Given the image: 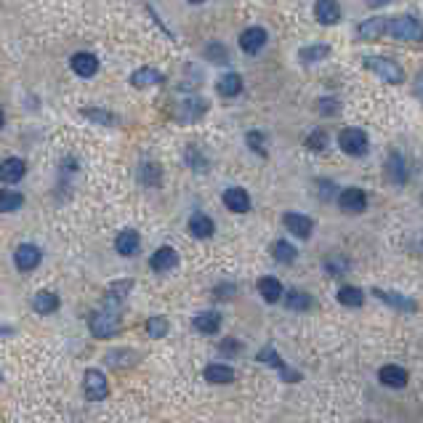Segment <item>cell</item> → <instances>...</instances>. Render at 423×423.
I'll use <instances>...</instances> for the list:
<instances>
[{
  "label": "cell",
  "mask_w": 423,
  "mask_h": 423,
  "mask_svg": "<svg viewBox=\"0 0 423 423\" xmlns=\"http://www.w3.org/2000/svg\"><path fill=\"white\" fill-rule=\"evenodd\" d=\"M88 331H91L93 338H102V341L115 338L120 333V312L102 306L99 312H93L88 317Z\"/></svg>",
  "instance_id": "6da1fadb"
},
{
  "label": "cell",
  "mask_w": 423,
  "mask_h": 423,
  "mask_svg": "<svg viewBox=\"0 0 423 423\" xmlns=\"http://www.w3.org/2000/svg\"><path fill=\"white\" fill-rule=\"evenodd\" d=\"M365 67H368L370 72H375L384 83H391V85H397V83L405 80V72H402V67H399L394 59H386V56H368V59H365Z\"/></svg>",
  "instance_id": "7a4b0ae2"
},
{
  "label": "cell",
  "mask_w": 423,
  "mask_h": 423,
  "mask_svg": "<svg viewBox=\"0 0 423 423\" xmlns=\"http://www.w3.org/2000/svg\"><path fill=\"white\" fill-rule=\"evenodd\" d=\"M389 35L397 40H423V25L415 16H391Z\"/></svg>",
  "instance_id": "3957f363"
},
{
  "label": "cell",
  "mask_w": 423,
  "mask_h": 423,
  "mask_svg": "<svg viewBox=\"0 0 423 423\" xmlns=\"http://www.w3.org/2000/svg\"><path fill=\"white\" fill-rule=\"evenodd\" d=\"M338 146L352 158H362L370 149V139H368V133L362 128H344L341 136H338Z\"/></svg>",
  "instance_id": "277c9868"
},
{
  "label": "cell",
  "mask_w": 423,
  "mask_h": 423,
  "mask_svg": "<svg viewBox=\"0 0 423 423\" xmlns=\"http://www.w3.org/2000/svg\"><path fill=\"white\" fill-rule=\"evenodd\" d=\"M83 394L88 402H102L106 399L109 394V381H106V375L99 368H91V370H85L83 375Z\"/></svg>",
  "instance_id": "5b68a950"
},
{
  "label": "cell",
  "mask_w": 423,
  "mask_h": 423,
  "mask_svg": "<svg viewBox=\"0 0 423 423\" xmlns=\"http://www.w3.org/2000/svg\"><path fill=\"white\" fill-rule=\"evenodd\" d=\"M258 362H264V365H269V368L279 370V373H282V381H288V384H293V381H301V373L291 370V368L285 365V359L277 354V349H275V346H264V349L258 352Z\"/></svg>",
  "instance_id": "8992f818"
},
{
  "label": "cell",
  "mask_w": 423,
  "mask_h": 423,
  "mask_svg": "<svg viewBox=\"0 0 423 423\" xmlns=\"http://www.w3.org/2000/svg\"><path fill=\"white\" fill-rule=\"evenodd\" d=\"M40 261H43V251H40L38 245H32V242H25V245H19L16 253H13V264L19 272H32V269H38Z\"/></svg>",
  "instance_id": "52a82bcc"
},
{
  "label": "cell",
  "mask_w": 423,
  "mask_h": 423,
  "mask_svg": "<svg viewBox=\"0 0 423 423\" xmlns=\"http://www.w3.org/2000/svg\"><path fill=\"white\" fill-rule=\"evenodd\" d=\"M282 224H285V229L291 232L293 237H298V240H309L312 237V229H314V221H312L306 213H296V211L285 213Z\"/></svg>",
  "instance_id": "ba28073f"
},
{
  "label": "cell",
  "mask_w": 423,
  "mask_h": 423,
  "mask_svg": "<svg viewBox=\"0 0 423 423\" xmlns=\"http://www.w3.org/2000/svg\"><path fill=\"white\" fill-rule=\"evenodd\" d=\"M338 208L346 213H362L368 208V195L359 186H346L338 195Z\"/></svg>",
  "instance_id": "9c48e42d"
},
{
  "label": "cell",
  "mask_w": 423,
  "mask_h": 423,
  "mask_svg": "<svg viewBox=\"0 0 423 423\" xmlns=\"http://www.w3.org/2000/svg\"><path fill=\"white\" fill-rule=\"evenodd\" d=\"M173 266H179V253H176V248H171V245L158 248V251L152 253V258H149V269L158 272V275L171 272Z\"/></svg>",
  "instance_id": "30bf717a"
},
{
  "label": "cell",
  "mask_w": 423,
  "mask_h": 423,
  "mask_svg": "<svg viewBox=\"0 0 423 423\" xmlns=\"http://www.w3.org/2000/svg\"><path fill=\"white\" fill-rule=\"evenodd\" d=\"M27 173V162L22 158H6L0 162V181L3 184H19Z\"/></svg>",
  "instance_id": "8fae6325"
},
{
  "label": "cell",
  "mask_w": 423,
  "mask_h": 423,
  "mask_svg": "<svg viewBox=\"0 0 423 423\" xmlns=\"http://www.w3.org/2000/svg\"><path fill=\"white\" fill-rule=\"evenodd\" d=\"M139 248H141V237H139L136 229H123V232H118V237H115V251H118L123 258L136 256Z\"/></svg>",
  "instance_id": "7c38bea8"
},
{
  "label": "cell",
  "mask_w": 423,
  "mask_h": 423,
  "mask_svg": "<svg viewBox=\"0 0 423 423\" xmlns=\"http://www.w3.org/2000/svg\"><path fill=\"white\" fill-rule=\"evenodd\" d=\"M208 112V102L202 99H184L181 104L176 106V120L179 123H192V120H200Z\"/></svg>",
  "instance_id": "4fadbf2b"
},
{
  "label": "cell",
  "mask_w": 423,
  "mask_h": 423,
  "mask_svg": "<svg viewBox=\"0 0 423 423\" xmlns=\"http://www.w3.org/2000/svg\"><path fill=\"white\" fill-rule=\"evenodd\" d=\"M221 200H224V205L232 213H248L251 211V195H248L242 186H229Z\"/></svg>",
  "instance_id": "5bb4252c"
},
{
  "label": "cell",
  "mask_w": 423,
  "mask_h": 423,
  "mask_svg": "<svg viewBox=\"0 0 423 423\" xmlns=\"http://www.w3.org/2000/svg\"><path fill=\"white\" fill-rule=\"evenodd\" d=\"M378 381L389 389H405L408 381H410V375L405 368H399V365H384L381 370H378Z\"/></svg>",
  "instance_id": "9a60e30c"
},
{
  "label": "cell",
  "mask_w": 423,
  "mask_h": 423,
  "mask_svg": "<svg viewBox=\"0 0 423 423\" xmlns=\"http://www.w3.org/2000/svg\"><path fill=\"white\" fill-rule=\"evenodd\" d=\"M69 64H72V72L80 75V78H93V75L99 72V59L88 51L75 53V56L69 59Z\"/></svg>",
  "instance_id": "2e32d148"
},
{
  "label": "cell",
  "mask_w": 423,
  "mask_h": 423,
  "mask_svg": "<svg viewBox=\"0 0 423 423\" xmlns=\"http://www.w3.org/2000/svg\"><path fill=\"white\" fill-rule=\"evenodd\" d=\"M189 235L195 240H211L213 235H216V224H213L211 216L192 213V219H189Z\"/></svg>",
  "instance_id": "e0dca14e"
},
{
  "label": "cell",
  "mask_w": 423,
  "mask_h": 423,
  "mask_svg": "<svg viewBox=\"0 0 423 423\" xmlns=\"http://www.w3.org/2000/svg\"><path fill=\"white\" fill-rule=\"evenodd\" d=\"M192 325H195V331L202 333V335H213V333L221 331V314L216 312V309H208V312H200L195 314L192 319Z\"/></svg>",
  "instance_id": "ac0fdd59"
},
{
  "label": "cell",
  "mask_w": 423,
  "mask_h": 423,
  "mask_svg": "<svg viewBox=\"0 0 423 423\" xmlns=\"http://www.w3.org/2000/svg\"><path fill=\"white\" fill-rule=\"evenodd\" d=\"M266 46V32L261 27H248L242 35H240V48L245 53H258Z\"/></svg>",
  "instance_id": "d6986e66"
},
{
  "label": "cell",
  "mask_w": 423,
  "mask_h": 423,
  "mask_svg": "<svg viewBox=\"0 0 423 423\" xmlns=\"http://www.w3.org/2000/svg\"><path fill=\"white\" fill-rule=\"evenodd\" d=\"M357 35L362 40H381L384 35H389V19H381V16H375V19H368V22H362L357 27Z\"/></svg>",
  "instance_id": "ffe728a7"
},
{
  "label": "cell",
  "mask_w": 423,
  "mask_h": 423,
  "mask_svg": "<svg viewBox=\"0 0 423 423\" xmlns=\"http://www.w3.org/2000/svg\"><path fill=\"white\" fill-rule=\"evenodd\" d=\"M202 378L213 386H226V384H232V381H235V370H232L229 365L213 362V365H208V368L202 370Z\"/></svg>",
  "instance_id": "44dd1931"
},
{
  "label": "cell",
  "mask_w": 423,
  "mask_h": 423,
  "mask_svg": "<svg viewBox=\"0 0 423 423\" xmlns=\"http://www.w3.org/2000/svg\"><path fill=\"white\" fill-rule=\"evenodd\" d=\"M314 16L322 25H335L341 19V6L338 0H317L314 3Z\"/></svg>",
  "instance_id": "7402d4cb"
},
{
  "label": "cell",
  "mask_w": 423,
  "mask_h": 423,
  "mask_svg": "<svg viewBox=\"0 0 423 423\" xmlns=\"http://www.w3.org/2000/svg\"><path fill=\"white\" fill-rule=\"evenodd\" d=\"M104 365H109V368H133V365H139V352H133V349H112L104 357Z\"/></svg>",
  "instance_id": "603a6c76"
},
{
  "label": "cell",
  "mask_w": 423,
  "mask_h": 423,
  "mask_svg": "<svg viewBox=\"0 0 423 423\" xmlns=\"http://www.w3.org/2000/svg\"><path fill=\"white\" fill-rule=\"evenodd\" d=\"M375 298H381L384 304H389L391 309H399V312H412L415 309V301L408 298V296H402V293H391V291H381V288H375Z\"/></svg>",
  "instance_id": "cb8c5ba5"
},
{
  "label": "cell",
  "mask_w": 423,
  "mask_h": 423,
  "mask_svg": "<svg viewBox=\"0 0 423 423\" xmlns=\"http://www.w3.org/2000/svg\"><path fill=\"white\" fill-rule=\"evenodd\" d=\"M386 173H389V179L394 181V184H405L408 181V162L405 158L399 155V152H391L389 160H386Z\"/></svg>",
  "instance_id": "d4e9b609"
},
{
  "label": "cell",
  "mask_w": 423,
  "mask_h": 423,
  "mask_svg": "<svg viewBox=\"0 0 423 423\" xmlns=\"http://www.w3.org/2000/svg\"><path fill=\"white\" fill-rule=\"evenodd\" d=\"M133 288L131 279H123V282H115L109 291H106L104 296V306L106 309H115V312H120V304L125 301V296H128V291Z\"/></svg>",
  "instance_id": "484cf974"
},
{
  "label": "cell",
  "mask_w": 423,
  "mask_h": 423,
  "mask_svg": "<svg viewBox=\"0 0 423 423\" xmlns=\"http://www.w3.org/2000/svg\"><path fill=\"white\" fill-rule=\"evenodd\" d=\"M59 304H62L59 296L51 291H40L32 296V309H35L38 314H53V312L59 309Z\"/></svg>",
  "instance_id": "4316f807"
},
{
  "label": "cell",
  "mask_w": 423,
  "mask_h": 423,
  "mask_svg": "<svg viewBox=\"0 0 423 423\" xmlns=\"http://www.w3.org/2000/svg\"><path fill=\"white\" fill-rule=\"evenodd\" d=\"M258 293H261V298H264L266 304H277L279 298H282V285H279L277 277L266 275V277L258 279Z\"/></svg>",
  "instance_id": "83f0119b"
},
{
  "label": "cell",
  "mask_w": 423,
  "mask_h": 423,
  "mask_svg": "<svg viewBox=\"0 0 423 423\" xmlns=\"http://www.w3.org/2000/svg\"><path fill=\"white\" fill-rule=\"evenodd\" d=\"M216 91L221 93V96H226V99L240 96V93H242V78H240L237 72H226V75H221L219 83H216Z\"/></svg>",
  "instance_id": "f1b7e54d"
},
{
  "label": "cell",
  "mask_w": 423,
  "mask_h": 423,
  "mask_svg": "<svg viewBox=\"0 0 423 423\" xmlns=\"http://www.w3.org/2000/svg\"><path fill=\"white\" fill-rule=\"evenodd\" d=\"M162 72H158V69H152V67H141V69H136L131 75V83L136 85V88H149V85H158V83H162Z\"/></svg>",
  "instance_id": "f546056e"
},
{
  "label": "cell",
  "mask_w": 423,
  "mask_h": 423,
  "mask_svg": "<svg viewBox=\"0 0 423 423\" xmlns=\"http://www.w3.org/2000/svg\"><path fill=\"white\" fill-rule=\"evenodd\" d=\"M285 306L291 312H309L314 306V298L306 291H288L285 293Z\"/></svg>",
  "instance_id": "4dcf8cb0"
},
{
  "label": "cell",
  "mask_w": 423,
  "mask_h": 423,
  "mask_svg": "<svg viewBox=\"0 0 423 423\" xmlns=\"http://www.w3.org/2000/svg\"><path fill=\"white\" fill-rule=\"evenodd\" d=\"M139 181L144 186H160L162 184V168H160L158 162H141V168H139Z\"/></svg>",
  "instance_id": "1f68e13d"
},
{
  "label": "cell",
  "mask_w": 423,
  "mask_h": 423,
  "mask_svg": "<svg viewBox=\"0 0 423 423\" xmlns=\"http://www.w3.org/2000/svg\"><path fill=\"white\" fill-rule=\"evenodd\" d=\"M272 256L277 258L279 264H293V261H296V256H298V251L293 248L288 240H277V242L272 245Z\"/></svg>",
  "instance_id": "d6a6232c"
},
{
  "label": "cell",
  "mask_w": 423,
  "mask_h": 423,
  "mask_svg": "<svg viewBox=\"0 0 423 423\" xmlns=\"http://www.w3.org/2000/svg\"><path fill=\"white\" fill-rule=\"evenodd\" d=\"M335 298H338V304H344V306H362L365 304V293L359 291V288H354V285H344Z\"/></svg>",
  "instance_id": "836d02e7"
},
{
  "label": "cell",
  "mask_w": 423,
  "mask_h": 423,
  "mask_svg": "<svg viewBox=\"0 0 423 423\" xmlns=\"http://www.w3.org/2000/svg\"><path fill=\"white\" fill-rule=\"evenodd\" d=\"M22 202H25V197H22L19 192H13V189H0V213L19 211Z\"/></svg>",
  "instance_id": "e575fe53"
},
{
  "label": "cell",
  "mask_w": 423,
  "mask_h": 423,
  "mask_svg": "<svg viewBox=\"0 0 423 423\" xmlns=\"http://www.w3.org/2000/svg\"><path fill=\"white\" fill-rule=\"evenodd\" d=\"M331 56V48L328 46H306L298 51V59L304 62V64H314V62H322V59H328Z\"/></svg>",
  "instance_id": "d590c367"
},
{
  "label": "cell",
  "mask_w": 423,
  "mask_h": 423,
  "mask_svg": "<svg viewBox=\"0 0 423 423\" xmlns=\"http://www.w3.org/2000/svg\"><path fill=\"white\" fill-rule=\"evenodd\" d=\"M186 165L195 173H208V158L200 152L197 146H186Z\"/></svg>",
  "instance_id": "8d00e7d4"
},
{
  "label": "cell",
  "mask_w": 423,
  "mask_h": 423,
  "mask_svg": "<svg viewBox=\"0 0 423 423\" xmlns=\"http://www.w3.org/2000/svg\"><path fill=\"white\" fill-rule=\"evenodd\" d=\"M325 272L331 275V277H341L349 272V258L346 256H328L325 258Z\"/></svg>",
  "instance_id": "74e56055"
},
{
  "label": "cell",
  "mask_w": 423,
  "mask_h": 423,
  "mask_svg": "<svg viewBox=\"0 0 423 423\" xmlns=\"http://www.w3.org/2000/svg\"><path fill=\"white\" fill-rule=\"evenodd\" d=\"M144 328L152 338H162V335H168V331H171V322H168V317H149L144 322Z\"/></svg>",
  "instance_id": "f35d334b"
},
{
  "label": "cell",
  "mask_w": 423,
  "mask_h": 423,
  "mask_svg": "<svg viewBox=\"0 0 423 423\" xmlns=\"http://www.w3.org/2000/svg\"><path fill=\"white\" fill-rule=\"evenodd\" d=\"M83 115L88 120H93V123H99V125H118V118L112 115V112H106V109H83Z\"/></svg>",
  "instance_id": "ab89813d"
},
{
  "label": "cell",
  "mask_w": 423,
  "mask_h": 423,
  "mask_svg": "<svg viewBox=\"0 0 423 423\" xmlns=\"http://www.w3.org/2000/svg\"><path fill=\"white\" fill-rule=\"evenodd\" d=\"M325 146H328V133L325 131H312L306 136V149H312V152H325Z\"/></svg>",
  "instance_id": "60d3db41"
},
{
  "label": "cell",
  "mask_w": 423,
  "mask_h": 423,
  "mask_svg": "<svg viewBox=\"0 0 423 423\" xmlns=\"http://www.w3.org/2000/svg\"><path fill=\"white\" fill-rule=\"evenodd\" d=\"M245 141H248V146H251L256 155H261V158H266V136L261 131H251L248 136H245Z\"/></svg>",
  "instance_id": "b9f144b4"
},
{
  "label": "cell",
  "mask_w": 423,
  "mask_h": 423,
  "mask_svg": "<svg viewBox=\"0 0 423 423\" xmlns=\"http://www.w3.org/2000/svg\"><path fill=\"white\" fill-rule=\"evenodd\" d=\"M205 56L211 59L213 64H224L226 59H229V53H226V48L221 46V43H211V46L205 48Z\"/></svg>",
  "instance_id": "7bdbcfd3"
},
{
  "label": "cell",
  "mask_w": 423,
  "mask_h": 423,
  "mask_svg": "<svg viewBox=\"0 0 423 423\" xmlns=\"http://www.w3.org/2000/svg\"><path fill=\"white\" fill-rule=\"evenodd\" d=\"M219 352L226 354V357H237L240 352H242V346H240L237 338H224V341L219 344Z\"/></svg>",
  "instance_id": "ee69618b"
},
{
  "label": "cell",
  "mask_w": 423,
  "mask_h": 423,
  "mask_svg": "<svg viewBox=\"0 0 423 423\" xmlns=\"http://www.w3.org/2000/svg\"><path fill=\"white\" fill-rule=\"evenodd\" d=\"M213 296H216L219 301H226V298H235V296H237V288H235L232 282H221V285L213 291Z\"/></svg>",
  "instance_id": "f6af8a7d"
},
{
  "label": "cell",
  "mask_w": 423,
  "mask_h": 423,
  "mask_svg": "<svg viewBox=\"0 0 423 423\" xmlns=\"http://www.w3.org/2000/svg\"><path fill=\"white\" fill-rule=\"evenodd\" d=\"M341 109V104L335 102V99H319L317 102V112L319 115H335Z\"/></svg>",
  "instance_id": "bcb514c9"
},
{
  "label": "cell",
  "mask_w": 423,
  "mask_h": 423,
  "mask_svg": "<svg viewBox=\"0 0 423 423\" xmlns=\"http://www.w3.org/2000/svg\"><path fill=\"white\" fill-rule=\"evenodd\" d=\"M386 3H389V0H368V6H370V8H381V6H386Z\"/></svg>",
  "instance_id": "7dc6e473"
},
{
  "label": "cell",
  "mask_w": 423,
  "mask_h": 423,
  "mask_svg": "<svg viewBox=\"0 0 423 423\" xmlns=\"http://www.w3.org/2000/svg\"><path fill=\"white\" fill-rule=\"evenodd\" d=\"M415 93H418V99L423 102V75L418 78V85H415Z\"/></svg>",
  "instance_id": "c3c4849f"
},
{
  "label": "cell",
  "mask_w": 423,
  "mask_h": 423,
  "mask_svg": "<svg viewBox=\"0 0 423 423\" xmlns=\"http://www.w3.org/2000/svg\"><path fill=\"white\" fill-rule=\"evenodd\" d=\"M13 328H8V325H0V335H11Z\"/></svg>",
  "instance_id": "681fc988"
},
{
  "label": "cell",
  "mask_w": 423,
  "mask_h": 423,
  "mask_svg": "<svg viewBox=\"0 0 423 423\" xmlns=\"http://www.w3.org/2000/svg\"><path fill=\"white\" fill-rule=\"evenodd\" d=\"M6 125V115H3V109H0V128Z\"/></svg>",
  "instance_id": "f907efd6"
},
{
  "label": "cell",
  "mask_w": 423,
  "mask_h": 423,
  "mask_svg": "<svg viewBox=\"0 0 423 423\" xmlns=\"http://www.w3.org/2000/svg\"><path fill=\"white\" fill-rule=\"evenodd\" d=\"M192 3H202V0H192Z\"/></svg>",
  "instance_id": "816d5d0a"
},
{
  "label": "cell",
  "mask_w": 423,
  "mask_h": 423,
  "mask_svg": "<svg viewBox=\"0 0 423 423\" xmlns=\"http://www.w3.org/2000/svg\"><path fill=\"white\" fill-rule=\"evenodd\" d=\"M0 384H3V375H0Z\"/></svg>",
  "instance_id": "f5cc1de1"
}]
</instances>
